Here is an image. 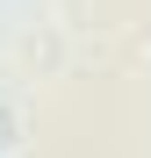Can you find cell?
Instances as JSON below:
<instances>
[{
  "mask_svg": "<svg viewBox=\"0 0 151 158\" xmlns=\"http://www.w3.org/2000/svg\"><path fill=\"white\" fill-rule=\"evenodd\" d=\"M7 137H15V122H7V108H0V144H7Z\"/></svg>",
  "mask_w": 151,
  "mask_h": 158,
  "instance_id": "1",
  "label": "cell"
}]
</instances>
